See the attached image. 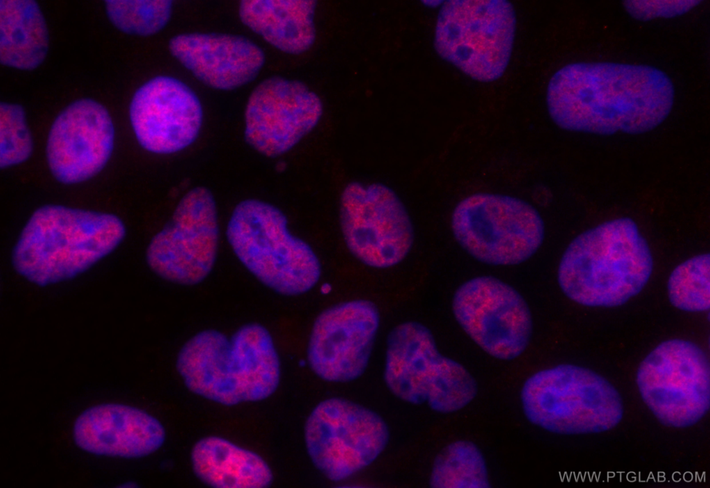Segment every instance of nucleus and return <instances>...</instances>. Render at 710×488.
Returning <instances> with one entry per match:
<instances>
[{
	"mask_svg": "<svg viewBox=\"0 0 710 488\" xmlns=\"http://www.w3.org/2000/svg\"><path fill=\"white\" fill-rule=\"evenodd\" d=\"M674 99L673 84L659 69L608 62L568 64L546 90L548 112L558 127L600 135L650 131L670 114Z\"/></svg>",
	"mask_w": 710,
	"mask_h": 488,
	"instance_id": "nucleus-1",
	"label": "nucleus"
},
{
	"mask_svg": "<svg viewBox=\"0 0 710 488\" xmlns=\"http://www.w3.org/2000/svg\"><path fill=\"white\" fill-rule=\"evenodd\" d=\"M176 367L191 392L228 407L268 399L281 380L273 338L254 322L231 335L216 329L198 332L180 348Z\"/></svg>",
	"mask_w": 710,
	"mask_h": 488,
	"instance_id": "nucleus-2",
	"label": "nucleus"
},
{
	"mask_svg": "<svg viewBox=\"0 0 710 488\" xmlns=\"http://www.w3.org/2000/svg\"><path fill=\"white\" fill-rule=\"evenodd\" d=\"M125 236L122 220L110 213L60 204L36 209L12 254L16 272L47 286L81 274L114 252Z\"/></svg>",
	"mask_w": 710,
	"mask_h": 488,
	"instance_id": "nucleus-3",
	"label": "nucleus"
},
{
	"mask_svg": "<svg viewBox=\"0 0 710 488\" xmlns=\"http://www.w3.org/2000/svg\"><path fill=\"white\" fill-rule=\"evenodd\" d=\"M653 260L637 224L606 221L574 238L559 263L557 281L573 302L590 307L620 306L648 282Z\"/></svg>",
	"mask_w": 710,
	"mask_h": 488,
	"instance_id": "nucleus-4",
	"label": "nucleus"
},
{
	"mask_svg": "<svg viewBox=\"0 0 710 488\" xmlns=\"http://www.w3.org/2000/svg\"><path fill=\"white\" fill-rule=\"evenodd\" d=\"M226 233L237 259L270 290L296 296L318 284L321 265L316 254L290 232L285 215L271 204L257 199L241 202Z\"/></svg>",
	"mask_w": 710,
	"mask_h": 488,
	"instance_id": "nucleus-5",
	"label": "nucleus"
},
{
	"mask_svg": "<svg viewBox=\"0 0 710 488\" xmlns=\"http://www.w3.org/2000/svg\"><path fill=\"white\" fill-rule=\"evenodd\" d=\"M520 397L528 420L553 433L605 432L616 426L623 415L615 387L595 372L572 364L534 372L523 384Z\"/></svg>",
	"mask_w": 710,
	"mask_h": 488,
	"instance_id": "nucleus-6",
	"label": "nucleus"
},
{
	"mask_svg": "<svg viewBox=\"0 0 710 488\" xmlns=\"http://www.w3.org/2000/svg\"><path fill=\"white\" fill-rule=\"evenodd\" d=\"M384 379L398 399L426 404L440 413H453L475 398L476 383L458 361L440 353L430 330L409 321L390 332L386 347Z\"/></svg>",
	"mask_w": 710,
	"mask_h": 488,
	"instance_id": "nucleus-7",
	"label": "nucleus"
},
{
	"mask_svg": "<svg viewBox=\"0 0 710 488\" xmlns=\"http://www.w3.org/2000/svg\"><path fill=\"white\" fill-rule=\"evenodd\" d=\"M452 234L472 258L494 266H513L533 256L545 236L543 219L529 202L489 192L471 193L454 207Z\"/></svg>",
	"mask_w": 710,
	"mask_h": 488,
	"instance_id": "nucleus-8",
	"label": "nucleus"
},
{
	"mask_svg": "<svg viewBox=\"0 0 710 488\" xmlns=\"http://www.w3.org/2000/svg\"><path fill=\"white\" fill-rule=\"evenodd\" d=\"M516 13L505 0L444 1L436 20L437 53L470 78L494 81L509 64Z\"/></svg>",
	"mask_w": 710,
	"mask_h": 488,
	"instance_id": "nucleus-9",
	"label": "nucleus"
},
{
	"mask_svg": "<svg viewBox=\"0 0 710 488\" xmlns=\"http://www.w3.org/2000/svg\"><path fill=\"white\" fill-rule=\"evenodd\" d=\"M386 423L376 412L352 401L320 402L304 426L308 454L329 480L343 482L373 463L388 444Z\"/></svg>",
	"mask_w": 710,
	"mask_h": 488,
	"instance_id": "nucleus-10",
	"label": "nucleus"
},
{
	"mask_svg": "<svg viewBox=\"0 0 710 488\" xmlns=\"http://www.w3.org/2000/svg\"><path fill=\"white\" fill-rule=\"evenodd\" d=\"M637 385L646 405L667 426H692L709 410V360L690 341L670 339L655 347L638 368Z\"/></svg>",
	"mask_w": 710,
	"mask_h": 488,
	"instance_id": "nucleus-11",
	"label": "nucleus"
},
{
	"mask_svg": "<svg viewBox=\"0 0 710 488\" xmlns=\"http://www.w3.org/2000/svg\"><path fill=\"white\" fill-rule=\"evenodd\" d=\"M219 236L212 194L202 187L193 189L183 196L168 223L150 241L147 263L166 281L182 286L198 284L214 268Z\"/></svg>",
	"mask_w": 710,
	"mask_h": 488,
	"instance_id": "nucleus-12",
	"label": "nucleus"
},
{
	"mask_svg": "<svg viewBox=\"0 0 710 488\" xmlns=\"http://www.w3.org/2000/svg\"><path fill=\"white\" fill-rule=\"evenodd\" d=\"M456 320L483 351L511 360L526 349L532 331L529 306L512 286L492 276H477L461 284L452 298Z\"/></svg>",
	"mask_w": 710,
	"mask_h": 488,
	"instance_id": "nucleus-13",
	"label": "nucleus"
},
{
	"mask_svg": "<svg viewBox=\"0 0 710 488\" xmlns=\"http://www.w3.org/2000/svg\"><path fill=\"white\" fill-rule=\"evenodd\" d=\"M340 223L351 253L374 268L397 265L413 243V227L406 209L383 184L347 185L340 198Z\"/></svg>",
	"mask_w": 710,
	"mask_h": 488,
	"instance_id": "nucleus-14",
	"label": "nucleus"
},
{
	"mask_svg": "<svg viewBox=\"0 0 710 488\" xmlns=\"http://www.w3.org/2000/svg\"><path fill=\"white\" fill-rule=\"evenodd\" d=\"M376 306L352 299L323 311L315 319L307 346V360L321 379L346 383L365 372L379 328Z\"/></svg>",
	"mask_w": 710,
	"mask_h": 488,
	"instance_id": "nucleus-15",
	"label": "nucleus"
},
{
	"mask_svg": "<svg viewBox=\"0 0 710 488\" xmlns=\"http://www.w3.org/2000/svg\"><path fill=\"white\" fill-rule=\"evenodd\" d=\"M322 114L320 98L305 85L272 77L261 82L248 99L244 132L248 143L267 157L293 148L318 124Z\"/></svg>",
	"mask_w": 710,
	"mask_h": 488,
	"instance_id": "nucleus-16",
	"label": "nucleus"
},
{
	"mask_svg": "<svg viewBox=\"0 0 710 488\" xmlns=\"http://www.w3.org/2000/svg\"><path fill=\"white\" fill-rule=\"evenodd\" d=\"M114 141V126L107 110L92 98L76 100L50 127L46 143L49 170L64 184L86 182L107 165Z\"/></svg>",
	"mask_w": 710,
	"mask_h": 488,
	"instance_id": "nucleus-17",
	"label": "nucleus"
},
{
	"mask_svg": "<svg viewBox=\"0 0 710 488\" xmlns=\"http://www.w3.org/2000/svg\"><path fill=\"white\" fill-rule=\"evenodd\" d=\"M202 108L195 92L180 80L158 76L142 84L129 105V119L139 145L148 152H180L197 138Z\"/></svg>",
	"mask_w": 710,
	"mask_h": 488,
	"instance_id": "nucleus-18",
	"label": "nucleus"
},
{
	"mask_svg": "<svg viewBox=\"0 0 710 488\" xmlns=\"http://www.w3.org/2000/svg\"><path fill=\"white\" fill-rule=\"evenodd\" d=\"M73 437L89 453L133 458L159 450L166 432L157 418L141 408L105 403L89 407L77 417Z\"/></svg>",
	"mask_w": 710,
	"mask_h": 488,
	"instance_id": "nucleus-19",
	"label": "nucleus"
},
{
	"mask_svg": "<svg viewBox=\"0 0 710 488\" xmlns=\"http://www.w3.org/2000/svg\"><path fill=\"white\" fill-rule=\"evenodd\" d=\"M173 57L207 85L233 90L252 81L264 64L262 49L252 41L227 33H189L169 42Z\"/></svg>",
	"mask_w": 710,
	"mask_h": 488,
	"instance_id": "nucleus-20",
	"label": "nucleus"
},
{
	"mask_svg": "<svg viewBox=\"0 0 710 488\" xmlns=\"http://www.w3.org/2000/svg\"><path fill=\"white\" fill-rule=\"evenodd\" d=\"M190 462L196 476L213 487L261 488L273 482L272 470L263 457L220 435L197 440Z\"/></svg>",
	"mask_w": 710,
	"mask_h": 488,
	"instance_id": "nucleus-21",
	"label": "nucleus"
},
{
	"mask_svg": "<svg viewBox=\"0 0 710 488\" xmlns=\"http://www.w3.org/2000/svg\"><path fill=\"white\" fill-rule=\"evenodd\" d=\"M315 1L250 0L241 1L243 23L282 51L299 54L311 48L315 37Z\"/></svg>",
	"mask_w": 710,
	"mask_h": 488,
	"instance_id": "nucleus-22",
	"label": "nucleus"
},
{
	"mask_svg": "<svg viewBox=\"0 0 710 488\" xmlns=\"http://www.w3.org/2000/svg\"><path fill=\"white\" fill-rule=\"evenodd\" d=\"M48 49L47 24L37 2L1 0V62L19 70H33L44 61Z\"/></svg>",
	"mask_w": 710,
	"mask_h": 488,
	"instance_id": "nucleus-23",
	"label": "nucleus"
},
{
	"mask_svg": "<svg viewBox=\"0 0 710 488\" xmlns=\"http://www.w3.org/2000/svg\"><path fill=\"white\" fill-rule=\"evenodd\" d=\"M430 482L433 487L443 488L489 487L488 469L483 454L471 442H452L434 461Z\"/></svg>",
	"mask_w": 710,
	"mask_h": 488,
	"instance_id": "nucleus-24",
	"label": "nucleus"
},
{
	"mask_svg": "<svg viewBox=\"0 0 710 488\" xmlns=\"http://www.w3.org/2000/svg\"><path fill=\"white\" fill-rule=\"evenodd\" d=\"M668 295L676 308L689 312H704L710 306L709 256H693L671 272L668 281Z\"/></svg>",
	"mask_w": 710,
	"mask_h": 488,
	"instance_id": "nucleus-25",
	"label": "nucleus"
},
{
	"mask_svg": "<svg viewBox=\"0 0 710 488\" xmlns=\"http://www.w3.org/2000/svg\"><path fill=\"white\" fill-rule=\"evenodd\" d=\"M172 8V2L165 0L105 2L106 14L118 29L141 36L155 34L164 28Z\"/></svg>",
	"mask_w": 710,
	"mask_h": 488,
	"instance_id": "nucleus-26",
	"label": "nucleus"
},
{
	"mask_svg": "<svg viewBox=\"0 0 710 488\" xmlns=\"http://www.w3.org/2000/svg\"><path fill=\"white\" fill-rule=\"evenodd\" d=\"M0 165L8 168L25 162L33 150V137L26 112L18 104L0 106Z\"/></svg>",
	"mask_w": 710,
	"mask_h": 488,
	"instance_id": "nucleus-27",
	"label": "nucleus"
},
{
	"mask_svg": "<svg viewBox=\"0 0 710 488\" xmlns=\"http://www.w3.org/2000/svg\"><path fill=\"white\" fill-rule=\"evenodd\" d=\"M698 3V1H632L625 2L624 6L632 17L646 21L682 15Z\"/></svg>",
	"mask_w": 710,
	"mask_h": 488,
	"instance_id": "nucleus-28",
	"label": "nucleus"
}]
</instances>
